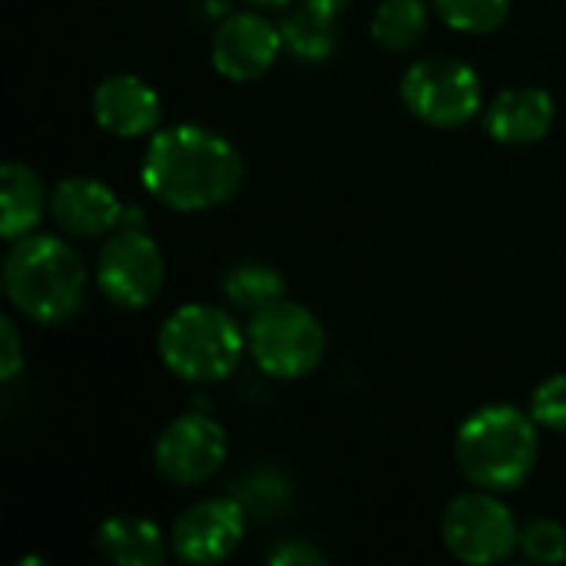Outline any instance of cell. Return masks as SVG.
<instances>
[{
    "instance_id": "6da1fadb",
    "label": "cell",
    "mask_w": 566,
    "mask_h": 566,
    "mask_svg": "<svg viewBox=\"0 0 566 566\" xmlns=\"http://www.w3.org/2000/svg\"><path fill=\"white\" fill-rule=\"evenodd\" d=\"M242 176V153L222 133L196 123L156 129L139 163L143 189L172 212L226 206L239 192Z\"/></svg>"
},
{
    "instance_id": "7a4b0ae2",
    "label": "cell",
    "mask_w": 566,
    "mask_h": 566,
    "mask_svg": "<svg viewBox=\"0 0 566 566\" xmlns=\"http://www.w3.org/2000/svg\"><path fill=\"white\" fill-rule=\"evenodd\" d=\"M86 262L60 235L30 232L3 255L7 302L33 325H66L86 302Z\"/></svg>"
},
{
    "instance_id": "3957f363",
    "label": "cell",
    "mask_w": 566,
    "mask_h": 566,
    "mask_svg": "<svg viewBox=\"0 0 566 566\" xmlns=\"http://www.w3.org/2000/svg\"><path fill=\"white\" fill-rule=\"evenodd\" d=\"M454 461L471 488L521 491L541 461V424L517 405H484L461 421Z\"/></svg>"
},
{
    "instance_id": "277c9868",
    "label": "cell",
    "mask_w": 566,
    "mask_h": 566,
    "mask_svg": "<svg viewBox=\"0 0 566 566\" xmlns=\"http://www.w3.org/2000/svg\"><path fill=\"white\" fill-rule=\"evenodd\" d=\"M156 348L166 371L192 385L226 381L249 352L245 328H239L232 312L202 302L169 312L159 328Z\"/></svg>"
},
{
    "instance_id": "5b68a950",
    "label": "cell",
    "mask_w": 566,
    "mask_h": 566,
    "mask_svg": "<svg viewBox=\"0 0 566 566\" xmlns=\"http://www.w3.org/2000/svg\"><path fill=\"white\" fill-rule=\"evenodd\" d=\"M245 345L262 375L275 381H298L322 365L328 338L312 308L282 298L249 318Z\"/></svg>"
},
{
    "instance_id": "8992f818",
    "label": "cell",
    "mask_w": 566,
    "mask_h": 566,
    "mask_svg": "<svg viewBox=\"0 0 566 566\" xmlns=\"http://www.w3.org/2000/svg\"><path fill=\"white\" fill-rule=\"evenodd\" d=\"M401 103L405 109L438 129L468 126L484 113V90L474 66L458 56H424L415 60L401 76Z\"/></svg>"
},
{
    "instance_id": "52a82bcc",
    "label": "cell",
    "mask_w": 566,
    "mask_h": 566,
    "mask_svg": "<svg viewBox=\"0 0 566 566\" xmlns=\"http://www.w3.org/2000/svg\"><path fill=\"white\" fill-rule=\"evenodd\" d=\"M441 541L458 564L494 566L517 554L521 527L514 511L494 491L474 488L444 507Z\"/></svg>"
},
{
    "instance_id": "ba28073f",
    "label": "cell",
    "mask_w": 566,
    "mask_h": 566,
    "mask_svg": "<svg viewBox=\"0 0 566 566\" xmlns=\"http://www.w3.org/2000/svg\"><path fill=\"white\" fill-rule=\"evenodd\" d=\"M96 285L116 308H149L166 285V255L139 226H119L96 255Z\"/></svg>"
},
{
    "instance_id": "9c48e42d",
    "label": "cell",
    "mask_w": 566,
    "mask_h": 566,
    "mask_svg": "<svg viewBox=\"0 0 566 566\" xmlns=\"http://www.w3.org/2000/svg\"><path fill=\"white\" fill-rule=\"evenodd\" d=\"M229 458V434L226 428L199 411L179 415L163 428V434L153 444V464L156 474L176 488H199Z\"/></svg>"
},
{
    "instance_id": "30bf717a",
    "label": "cell",
    "mask_w": 566,
    "mask_h": 566,
    "mask_svg": "<svg viewBox=\"0 0 566 566\" xmlns=\"http://www.w3.org/2000/svg\"><path fill=\"white\" fill-rule=\"evenodd\" d=\"M245 521L249 511L235 494L196 501L176 517L169 531V551L179 564H222L239 551L245 537Z\"/></svg>"
},
{
    "instance_id": "8fae6325",
    "label": "cell",
    "mask_w": 566,
    "mask_h": 566,
    "mask_svg": "<svg viewBox=\"0 0 566 566\" xmlns=\"http://www.w3.org/2000/svg\"><path fill=\"white\" fill-rule=\"evenodd\" d=\"M285 50L282 30L259 10L229 13L212 33V66L232 83H252L265 76Z\"/></svg>"
},
{
    "instance_id": "7c38bea8",
    "label": "cell",
    "mask_w": 566,
    "mask_h": 566,
    "mask_svg": "<svg viewBox=\"0 0 566 566\" xmlns=\"http://www.w3.org/2000/svg\"><path fill=\"white\" fill-rule=\"evenodd\" d=\"M93 119L116 139L153 136L163 119V99L143 76L113 73L93 90Z\"/></svg>"
},
{
    "instance_id": "4fadbf2b",
    "label": "cell",
    "mask_w": 566,
    "mask_h": 566,
    "mask_svg": "<svg viewBox=\"0 0 566 566\" xmlns=\"http://www.w3.org/2000/svg\"><path fill=\"white\" fill-rule=\"evenodd\" d=\"M50 216L66 235L99 239L123 226L126 209L106 182L93 176H66L50 192Z\"/></svg>"
},
{
    "instance_id": "5bb4252c",
    "label": "cell",
    "mask_w": 566,
    "mask_h": 566,
    "mask_svg": "<svg viewBox=\"0 0 566 566\" xmlns=\"http://www.w3.org/2000/svg\"><path fill=\"white\" fill-rule=\"evenodd\" d=\"M557 106L541 86H507L481 113L484 133L501 146H534L547 139Z\"/></svg>"
},
{
    "instance_id": "9a60e30c",
    "label": "cell",
    "mask_w": 566,
    "mask_h": 566,
    "mask_svg": "<svg viewBox=\"0 0 566 566\" xmlns=\"http://www.w3.org/2000/svg\"><path fill=\"white\" fill-rule=\"evenodd\" d=\"M50 212V189L27 163H3L0 169V235L17 242L30 235Z\"/></svg>"
},
{
    "instance_id": "2e32d148",
    "label": "cell",
    "mask_w": 566,
    "mask_h": 566,
    "mask_svg": "<svg viewBox=\"0 0 566 566\" xmlns=\"http://www.w3.org/2000/svg\"><path fill=\"white\" fill-rule=\"evenodd\" d=\"M169 541L139 514H116L96 527V551L116 566H163Z\"/></svg>"
},
{
    "instance_id": "e0dca14e",
    "label": "cell",
    "mask_w": 566,
    "mask_h": 566,
    "mask_svg": "<svg viewBox=\"0 0 566 566\" xmlns=\"http://www.w3.org/2000/svg\"><path fill=\"white\" fill-rule=\"evenodd\" d=\"M279 30H282L285 50L305 63H322L338 50V17L322 13L302 0L282 13Z\"/></svg>"
},
{
    "instance_id": "ac0fdd59",
    "label": "cell",
    "mask_w": 566,
    "mask_h": 566,
    "mask_svg": "<svg viewBox=\"0 0 566 566\" xmlns=\"http://www.w3.org/2000/svg\"><path fill=\"white\" fill-rule=\"evenodd\" d=\"M431 7L428 0H381L371 17V36L391 53L415 50L428 33Z\"/></svg>"
},
{
    "instance_id": "d6986e66",
    "label": "cell",
    "mask_w": 566,
    "mask_h": 566,
    "mask_svg": "<svg viewBox=\"0 0 566 566\" xmlns=\"http://www.w3.org/2000/svg\"><path fill=\"white\" fill-rule=\"evenodd\" d=\"M222 295L232 308L255 315V312L269 308L272 302L285 298V279L269 262H239L226 272Z\"/></svg>"
},
{
    "instance_id": "ffe728a7",
    "label": "cell",
    "mask_w": 566,
    "mask_h": 566,
    "mask_svg": "<svg viewBox=\"0 0 566 566\" xmlns=\"http://www.w3.org/2000/svg\"><path fill=\"white\" fill-rule=\"evenodd\" d=\"M431 7L451 30L471 36L494 33L511 17V0H431Z\"/></svg>"
},
{
    "instance_id": "44dd1931",
    "label": "cell",
    "mask_w": 566,
    "mask_h": 566,
    "mask_svg": "<svg viewBox=\"0 0 566 566\" xmlns=\"http://www.w3.org/2000/svg\"><path fill=\"white\" fill-rule=\"evenodd\" d=\"M517 554L531 564L557 566L566 560V527L560 521L541 517L521 527V544Z\"/></svg>"
},
{
    "instance_id": "7402d4cb",
    "label": "cell",
    "mask_w": 566,
    "mask_h": 566,
    "mask_svg": "<svg viewBox=\"0 0 566 566\" xmlns=\"http://www.w3.org/2000/svg\"><path fill=\"white\" fill-rule=\"evenodd\" d=\"M531 415L541 431L566 434V371L544 378L531 395Z\"/></svg>"
},
{
    "instance_id": "603a6c76",
    "label": "cell",
    "mask_w": 566,
    "mask_h": 566,
    "mask_svg": "<svg viewBox=\"0 0 566 566\" xmlns=\"http://www.w3.org/2000/svg\"><path fill=\"white\" fill-rule=\"evenodd\" d=\"M23 342L13 318H0V381H13L23 371Z\"/></svg>"
},
{
    "instance_id": "cb8c5ba5",
    "label": "cell",
    "mask_w": 566,
    "mask_h": 566,
    "mask_svg": "<svg viewBox=\"0 0 566 566\" xmlns=\"http://www.w3.org/2000/svg\"><path fill=\"white\" fill-rule=\"evenodd\" d=\"M269 564L275 566H318L328 564V557L312 547L308 541H282L279 547L269 551Z\"/></svg>"
},
{
    "instance_id": "d4e9b609",
    "label": "cell",
    "mask_w": 566,
    "mask_h": 566,
    "mask_svg": "<svg viewBox=\"0 0 566 566\" xmlns=\"http://www.w3.org/2000/svg\"><path fill=\"white\" fill-rule=\"evenodd\" d=\"M302 3H308V7H315V10H322V13H332V17H338L352 0H302Z\"/></svg>"
},
{
    "instance_id": "484cf974",
    "label": "cell",
    "mask_w": 566,
    "mask_h": 566,
    "mask_svg": "<svg viewBox=\"0 0 566 566\" xmlns=\"http://www.w3.org/2000/svg\"><path fill=\"white\" fill-rule=\"evenodd\" d=\"M249 7H259V10H275V7H289L292 0H245Z\"/></svg>"
}]
</instances>
